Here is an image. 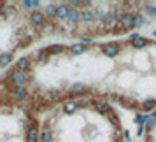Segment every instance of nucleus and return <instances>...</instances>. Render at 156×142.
Listing matches in <instances>:
<instances>
[{"instance_id": "nucleus-1", "label": "nucleus", "mask_w": 156, "mask_h": 142, "mask_svg": "<svg viewBox=\"0 0 156 142\" xmlns=\"http://www.w3.org/2000/svg\"><path fill=\"white\" fill-rule=\"evenodd\" d=\"M5 100L34 114L74 98L132 111L156 109V39L142 35L93 42H48L0 74Z\"/></svg>"}, {"instance_id": "nucleus-2", "label": "nucleus", "mask_w": 156, "mask_h": 142, "mask_svg": "<svg viewBox=\"0 0 156 142\" xmlns=\"http://www.w3.org/2000/svg\"><path fill=\"white\" fill-rule=\"evenodd\" d=\"M41 30L53 42H93L126 37L147 21L149 2H34Z\"/></svg>"}, {"instance_id": "nucleus-3", "label": "nucleus", "mask_w": 156, "mask_h": 142, "mask_svg": "<svg viewBox=\"0 0 156 142\" xmlns=\"http://www.w3.org/2000/svg\"><path fill=\"white\" fill-rule=\"evenodd\" d=\"M35 119V142H125L119 112L104 100H65L37 112Z\"/></svg>"}, {"instance_id": "nucleus-4", "label": "nucleus", "mask_w": 156, "mask_h": 142, "mask_svg": "<svg viewBox=\"0 0 156 142\" xmlns=\"http://www.w3.org/2000/svg\"><path fill=\"white\" fill-rule=\"evenodd\" d=\"M44 35L34 2H0V74L18 58L39 48Z\"/></svg>"}, {"instance_id": "nucleus-5", "label": "nucleus", "mask_w": 156, "mask_h": 142, "mask_svg": "<svg viewBox=\"0 0 156 142\" xmlns=\"http://www.w3.org/2000/svg\"><path fill=\"white\" fill-rule=\"evenodd\" d=\"M35 130L32 111L9 100L0 104V142H35Z\"/></svg>"}, {"instance_id": "nucleus-6", "label": "nucleus", "mask_w": 156, "mask_h": 142, "mask_svg": "<svg viewBox=\"0 0 156 142\" xmlns=\"http://www.w3.org/2000/svg\"><path fill=\"white\" fill-rule=\"evenodd\" d=\"M139 142H156V109H153L147 116Z\"/></svg>"}, {"instance_id": "nucleus-7", "label": "nucleus", "mask_w": 156, "mask_h": 142, "mask_svg": "<svg viewBox=\"0 0 156 142\" xmlns=\"http://www.w3.org/2000/svg\"><path fill=\"white\" fill-rule=\"evenodd\" d=\"M2 102H5V95H4V91H2V86H0V104Z\"/></svg>"}]
</instances>
